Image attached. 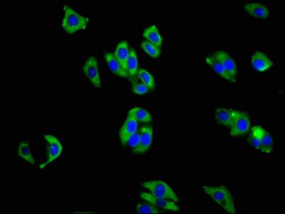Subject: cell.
<instances>
[{
  "instance_id": "1",
  "label": "cell",
  "mask_w": 285,
  "mask_h": 214,
  "mask_svg": "<svg viewBox=\"0 0 285 214\" xmlns=\"http://www.w3.org/2000/svg\"><path fill=\"white\" fill-rule=\"evenodd\" d=\"M204 191L207 196L214 201L217 205L229 214L236 213L235 204L234 199L229 189L223 186H203Z\"/></svg>"
},
{
  "instance_id": "2",
  "label": "cell",
  "mask_w": 285,
  "mask_h": 214,
  "mask_svg": "<svg viewBox=\"0 0 285 214\" xmlns=\"http://www.w3.org/2000/svg\"><path fill=\"white\" fill-rule=\"evenodd\" d=\"M89 22L90 18L82 15L71 6H64L62 27L66 33L72 35L79 31L85 30Z\"/></svg>"
},
{
  "instance_id": "3",
  "label": "cell",
  "mask_w": 285,
  "mask_h": 214,
  "mask_svg": "<svg viewBox=\"0 0 285 214\" xmlns=\"http://www.w3.org/2000/svg\"><path fill=\"white\" fill-rule=\"evenodd\" d=\"M142 187L146 189L152 195L158 198L167 199L177 203L179 201V196L171 186L161 180H152L142 183Z\"/></svg>"
},
{
  "instance_id": "4",
  "label": "cell",
  "mask_w": 285,
  "mask_h": 214,
  "mask_svg": "<svg viewBox=\"0 0 285 214\" xmlns=\"http://www.w3.org/2000/svg\"><path fill=\"white\" fill-rule=\"evenodd\" d=\"M44 139L47 142V152H48V159L46 161L44 162L40 165V168H45L51 163L52 162L56 160L62 154L63 148V145L58 138L51 134H45Z\"/></svg>"
},
{
  "instance_id": "5",
  "label": "cell",
  "mask_w": 285,
  "mask_h": 214,
  "mask_svg": "<svg viewBox=\"0 0 285 214\" xmlns=\"http://www.w3.org/2000/svg\"><path fill=\"white\" fill-rule=\"evenodd\" d=\"M141 199L145 202L149 203V204H153L155 207H158L163 210L169 211V212H180L181 209L179 206L176 204V202H172V201L167 200V199H163V198H158L156 196L152 195L150 193L147 192H141L140 194Z\"/></svg>"
},
{
  "instance_id": "6",
  "label": "cell",
  "mask_w": 285,
  "mask_h": 214,
  "mask_svg": "<svg viewBox=\"0 0 285 214\" xmlns=\"http://www.w3.org/2000/svg\"><path fill=\"white\" fill-rule=\"evenodd\" d=\"M82 71L94 87L98 89L101 87L98 60L95 56H90L87 59L82 67Z\"/></svg>"
},
{
  "instance_id": "7",
  "label": "cell",
  "mask_w": 285,
  "mask_h": 214,
  "mask_svg": "<svg viewBox=\"0 0 285 214\" xmlns=\"http://www.w3.org/2000/svg\"><path fill=\"white\" fill-rule=\"evenodd\" d=\"M250 117L246 111H242L241 114L234 121L230 127V134L231 137H238L247 134L251 128Z\"/></svg>"
},
{
  "instance_id": "8",
  "label": "cell",
  "mask_w": 285,
  "mask_h": 214,
  "mask_svg": "<svg viewBox=\"0 0 285 214\" xmlns=\"http://www.w3.org/2000/svg\"><path fill=\"white\" fill-rule=\"evenodd\" d=\"M241 113L242 111H239V110L219 107L215 111V118L218 124L230 128Z\"/></svg>"
},
{
  "instance_id": "9",
  "label": "cell",
  "mask_w": 285,
  "mask_h": 214,
  "mask_svg": "<svg viewBox=\"0 0 285 214\" xmlns=\"http://www.w3.org/2000/svg\"><path fill=\"white\" fill-rule=\"evenodd\" d=\"M139 131V121L128 113L127 117L119 130V139L121 145L125 147L126 141L132 134Z\"/></svg>"
},
{
  "instance_id": "10",
  "label": "cell",
  "mask_w": 285,
  "mask_h": 214,
  "mask_svg": "<svg viewBox=\"0 0 285 214\" xmlns=\"http://www.w3.org/2000/svg\"><path fill=\"white\" fill-rule=\"evenodd\" d=\"M141 135L140 147L135 154L142 155L148 152L153 143V128L151 125H143L139 129Z\"/></svg>"
},
{
  "instance_id": "11",
  "label": "cell",
  "mask_w": 285,
  "mask_h": 214,
  "mask_svg": "<svg viewBox=\"0 0 285 214\" xmlns=\"http://www.w3.org/2000/svg\"><path fill=\"white\" fill-rule=\"evenodd\" d=\"M214 56L221 61L223 67H224V69L227 71L230 77L232 78L236 82L238 69L235 61L230 56L229 54L223 51V50L216 51V53H214Z\"/></svg>"
},
{
  "instance_id": "12",
  "label": "cell",
  "mask_w": 285,
  "mask_h": 214,
  "mask_svg": "<svg viewBox=\"0 0 285 214\" xmlns=\"http://www.w3.org/2000/svg\"><path fill=\"white\" fill-rule=\"evenodd\" d=\"M252 64L255 70L264 72L270 69L273 65V62L265 54L257 51L252 56Z\"/></svg>"
},
{
  "instance_id": "13",
  "label": "cell",
  "mask_w": 285,
  "mask_h": 214,
  "mask_svg": "<svg viewBox=\"0 0 285 214\" xmlns=\"http://www.w3.org/2000/svg\"><path fill=\"white\" fill-rule=\"evenodd\" d=\"M114 55L124 70L127 73V64L130 55V49L129 48V43L126 40H122L118 44L115 50Z\"/></svg>"
},
{
  "instance_id": "14",
  "label": "cell",
  "mask_w": 285,
  "mask_h": 214,
  "mask_svg": "<svg viewBox=\"0 0 285 214\" xmlns=\"http://www.w3.org/2000/svg\"><path fill=\"white\" fill-rule=\"evenodd\" d=\"M244 9L249 15L260 19H267L270 17V11L266 6L260 3H247L244 5Z\"/></svg>"
},
{
  "instance_id": "15",
  "label": "cell",
  "mask_w": 285,
  "mask_h": 214,
  "mask_svg": "<svg viewBox=\"0 0 285 214\" xmlns=\"http://www.w3.org/2000/svg\"><path fill=\"white\" fill-rule=\"evenodd\" d=\"M254 127L255 128L262 143V152L265 154L272 153L273 151L274 141L270 133L260 126H255Z\"/></svg>"
},
{
  "instance_id": "16",
  "label": "cell",
  "mask_w": 285,
  "mask_h": 214,
  "mask_svg": "<svg viewBox=\"0 0 285 214\" xmlns=\"http://www.w3.org/2000/svg\"><path fill=\"white\" fill-rule=\"evenodd\" d=\"M144 38L146 41L150 42L158 48L161 49L163 45V37L160 34L158 27L155 25H150L147 27L143 31L142 33Z\"/></svg>"
},
{
  "instance_id": "17",
  "label": "cell",
  "mask_w": 285,
  "mask_h": 214,
  "mask_svg": "<svg viewBox=\"0 0 285 214\" xmlns=\"http://www.w3.org/2000/svg\"><path fill=\"white\" fill-rule=\"evenodd\" d=\"M206 62L209 64L212 69L214 70L215 72L217 74L220 76V77H222L225 80L229 81V82H231V83H235V81L232 79L229 74H228L227 71L224 69L222 64H221V61H219L217 58L215 57L214 56H209L206 58Z\"/></svg>"
},
{
  "instance_id": "18",
  "label": "cell",
  "mask_w": 285,
  "mask_h": 214,
  "mask_svg": "<svg viewBox=\"0 0 285 214\" xmlns=\"http://www.w3.org/2000/svg\"><path fill=\"white\" fill-rule=\"evenodd\" d=\"M105 59H106L108 67L111 69L112 72L114 73L116 75L123 78H128V74L124 70L119 61L116 59L114 54L111 53H106L105 54Z\"/></svg>"
},
{
  "instance_id": "19",
  "label": "cell",
  "mask_w": 285,
  "mask_h": 214,
  "mask_svg": "<svg viewBox=\"0 0 285 214\" xmlns=\"http://www.w3.org/2000/svg\"><path fill=\"white\" fill-rule=\"evenodd\" d=\"M139 71V57L136 50L130 48V55L127 64L128 78L129 79H134L137 76Z\"/></svg>"
},
{
  "instance_id": "20",
  "label": "cell",
  "mask_w": 285,
  "mask_h": 214,
  "mask_svg": "<svg viewBox=\"0 0 285 214\" xmlns=\"http://www.w3.org/2000/svg\"><path fill=\"white\" fill-rule=\"evenodd\" d=\"M17 155L22 160L28 162L30 164H35V160L30 150V143L27 141L19 142L17 149Z\"/></svg>"
},
{
  "instance_id": "21",
  "label": "cell",
  "mask_w": 285,
  "mask_h": 214,
  "mask_svg": "<svg viewBox=\"0 0 285 214\" xmlns=\"http://www.w3.org/2000/svg\"><path fill=\"white\" fill-rule=\"evenodd\" d=\"M128 113L134 116L138 121H140L143 124H149L153 121V118L150 112L140 107H134Z\"/></svg>"
},
{
  "instance_id": "22",
  "label": "cell",
  "mask_w": 285,
  "mask_h": 214,
  "mask_svg": "<svg viewBox=\"0 0 285 214\" xmlns=\"http://www.w3.org/2000/svg\"><path fill=\"white\" fill-rule=\"evenodd\" d=\"M137 76L139 79H140L142 83L148 87L150 90H153V89H155V79L153 75L150 74V71L145 69H139Z\"/></svg>"
},
{
  "instance_id": "23",
  "label": "cell",
  "mask_w": 285,
  "mask_h": 214,
  "mask_svg": "<svg viewBox=\"0 0 285 214\" xmlns=\"http://www.w3.org/2000/svg\"><path fill=\"white\" fill-rule=\"evenodd\" d=\"M167 211L163 210L158 207H155L153 204H149V203H138L137 205V212L139 214H163Z\"/></svg>"
},
{
  "instance_id": "24",
  "label": "cell",
  "mask_w": 285,
  "mask_h": 214,
  "mask_svg": "<svg viewBox=\"0 0 285 214\" xmlns=\"http://www.w3.org/2000/svg\"><path fill=\"white\" fill-rule=\"evenodd\" d=\"M141 47L144 52L152 58H158L161 56V50L158 47L153 45L146 40H144L141 43Z\"/></svg>"
},
{
  "instance_id": "25",
  "label": "cell",
  "mask_w": 285,
  "mask_h": 214,
  "mask_svg": "<svg viewBox=\"0 0 285 214\" xmlns=\"http://www.w3.org/2000/svg\"><path fill=\"white\" fill-rule=\"evenodd\" d=\"M141 144V135L139 130L136 132L135 134H132L131 137L126 141L125 146L131 147L134 151V153L137 152L138 149L140 147Z\"/></svg>"
},
{
  "instance_id": "26",
  "label": "cell",
  "mask_w": 285,
  "mask_h": 214,
  "mask_svg": "<svg viewBox=\"0 0 285 214\" xmlns=\"http://www.w3.org/2000/svg\"><path fill=\"white\" fill-rule=\"evenodd\" d=\"M249 142L253 146L254 148L262 152V143H261L260 137H259L258 134H257V131H256L255 128H254V126L252 128V131H251L250 136H249Z\"/></svg>"
},
{
  "instance_id": "27",
  "label": "cell",
  "mask_w": 285,
  "mask_h": 214,
  "mask_svg": "<svg viewBox=\"0 0 285 214\" xmlns=\"http://www.w3.org/2000/svg\"><path fill=\"white\" fill-rule=\"evenodd\" d=\"M132 91L134 94L138 95H144L149 93L150 89L142 83L134 84L132 87Z\"/></svg>"
}]
</instances>
